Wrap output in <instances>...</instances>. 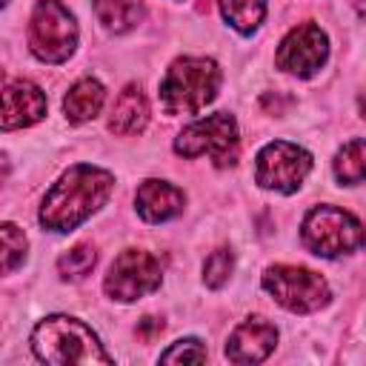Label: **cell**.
Wrapping results in <instances>:
<instances>
[{
	"instance_id": "obj_9",
	"label": "cell",
	"mask_w": 366,
	"mask_h": 366,
	"mask_svg": "<svg viewBox=\"0 0 366 366\" xmlns=\"http://www.w3.org/2000/svg\"><path fill=\"white\" fill-rule=\"evenodd\" d=\"M160 286V263L140 249H126L114 257L106 274V292L114 300H137Z\"/></svg>"
},
{
	"instance_id": "obj_12",
	"label": "cell",
	"mask_w": 366,
	"mask_h": 366,
	"mask_svg": "<svg viewBox=\"0 0 366 366\" xmlns=\"http://www.w3.org/2000/svg\"><path fill=\"white\" fill-rule=\"evenodd\" d=\"M46 114V94L29 80H11L3 89V129H23Z\"/></svg>"
},
{
	"instance_id": "obj_15",
	"label": "cell",
	"mask_w": 366,
	"mask_h": 366,
	"mask_svg": "<svg viewBox=\"0 0 366 366\" xmlns=\"http://www.w3.org/2000/svg\"><path fill=\"white\" fill-rule=\"evenodd\" d=\"M103 97H106V92H103V86L97 80L86 77V80L74 83L71 92L63 100V112H66L69 123H86V120H92L100 112Z\"/></svg>"
},
{
	"instance_id": "obj_6",
	"label": "cell",
	"mask_w": 366,
	"mask_h": 366,
	"mask_svg": "<svg viewBox=\"0 0 366 366\" xmlns=\"http://www.w3.org/2000/svg\"><path fill=\"white\" fill-rule=\"evenodd\" d=\"M174 152L183 154V157L212 154V160L217 166H232L234 157H237V126H234V117L220 112V114H209L203 120H194L192 126H186L177 134Z\"/></svg>"
},
{
	"instance_id": "obj_3",
	"label": "cell",
	"mask_w": 366,
	"mask_h": 366,
	"mask_svg": "<svg viewBox=\"0 0 366 366\" xmlns=\"http://www.w3.org/2000/svg\"><path fill=\"white\" fill-rule=\"evenodd\" d=\"M220 83L217 63L209 57H180L160 80V103L169 114H197L214 100Z\"/></svg>"
},
{
	"instance_id": "obj_1",
	"label": "cell",
	"mask_w": 366,
	"mask_h": 366,
	"mask_svg": "<svg viewBox=\"0 0 366 366\" xmlns=\"http://www.w3.org/2000/svg\"><path fill=\"white\" fill-rule=\"evenodd\" d=\"M112 174L94 166H71L43 197L40 223L51 232H71L92 212H97L112 194Z\"/></svg>"
},
{
	"instance_id": "obj_16",
	"label": "cell",
	"mask_w": 366,
	"mask_h": 366,
	"mask_svg": "<svg viewBox=\"0 0 366 366\" xmlns=\"http://www.w3.org/2000/svg\"><path fill=\"white\" fill-rule=\"evenodd\" d=\"M97 20L112 31H129L143 17V0H94Z\"/></svg>"
},
{
	"instance_id": "obj_17",
	"label": "cell",
	"mask_w": 366,
	"mask_h": 366,
	"mask_svg": "<svg viewBox=\"0 0 366 366\" xmlns=\"http://www.w3.org/2000/svg\"><path fill=\"white\" fill-rule=\"evenodd\" d=\"M335 177L340 183H349V186L366 180V140H352L337 152Z\"/></svg>"
},
{
	"instance_id": "obj_7",
	"label": "cell",
	"mask_w": 366,
	"mask_h": 366,
	"mask_svg": "<svg viewBox=\"0 0 366 366\" xmlns=\"http://www.w3.org/2000/svg\"><path fill=\"white\" fill-rule=\"evenodd\" d=\"M263 289L289 312H317L329 303V286L320 274L303 266H272L263 274Z\"/></svg>"
},
{
	"instance_id": "obj_23",
	"label": "cell",
	"mask_w": 366,
	"mask_h": 366,
	"mask_svg": "<svg viewBox=\"0 0 366 366\" xmlns=\"http://www.w3.org/2000/svg\"><path fill=\"white\" fill-rule=\"evenodd\" d=\"M163 332V320H157V317H143V323H140V329H137V335L143 337V340H152L154 335H160Z\"/></svg>"
},
{
	"instance_id": "obj_25",
	"label": "cell",
	"mask_w": 366,
	"mask_h": 366,
	"mask_svg": "<svg viewBox=\"0 0 366 366\" xmlns=\"http://www.w3.org/2000/svg\"><path fill=\"white\" fill-rule=\"evenodd\" d=\"M360 112H363V114H366V94H363V97H360Z\"/></svg>"
},
{
	"instance_id": "obj_13",
	"label": "cell",
	"mask_w": 366,
	"mask_h": 366,
	"mask_svg": "<svg viewBox=\"0 0 366 366\" xmlns=\"http://www.w3.org/2000/svg\"><path fill=\"white\" fill-rule=\"evenodd\" d=\"M137 212L149 223H163L183 212V192L166 180H143L137 189Z\"/></svg>"
},
{
	"instance_id": "obj_2",
	"label": "cell",
	"mask_w": 366,
	"mask_h": 366,
	"mask_svg": "<svg viewBox=\"0 0 366 366\" xmlns=\"http://www.w3.org/2000/svg\"><path fill=\"white\" fill-rule=\"evenodd\" d=\"M31 349L40 360L54 363V366H69V363H109L112 357L103 352L97 335L66 315L46 317L37 323L31 335Z\"/></svg>"
},
{
	"instance_id": "obj_22",
	"label": "cell",
	"mask_w": 366,
	"mask_h": 366,
	"mask_svg": "<svg viewBox=\"0 0 366 366\" xmlns=\"http://www.w3.org/2000/svg\"><path fill=\"white\" fill-rule=\"evenodd\" d=\"M163 363H203L206 360V349L200 346V340L194 337H186V340H177L172 349H166L160 355Z\"/></svg>"
},
{
	"instance_id": "obj_4",
	"label": "cell",
	"mask_w": 366,
	"mask_h": 366,
	"mask_svg": "<svg viewBox=\"0 0 366 366\" xmlns=\"http://www.w3.org/2000/svg\"><path fill=\"white\" fill-rule=\"evenodd\" d=\"M303 243L320 257H337L366 243V229L343 209L317 206L303 220Z\"/></svg>"
},
{
	"instance_id": "obj_21",
	"label": "cell",
	"mask_w": 366,
	"mask_h": 366,
	"mask_svg": "<svg viewBox=\"0 0 366 366\" xmlns=\"http://www.w3.org/2000/svg\"><path fill=\"white\" fill-rule=\"evenodd\" d=\"M26 257V234L14 223H3V272H11Z\"/></svg>"
},
{
	"instance_id": "obj_19",
	"label": "cell",
	"mask_w": 366,
	"mask_h": 366,
	"mask_svg": "<svg viewBox=\"0 0 366 366\" xmlns=\"http://www.w3.org/2000/svg\"><path fill=\"white\" fill-rule=\"evenodd\" d=\"M94 260H97V254H94L92 246H74L71 252H66V254L57 260V269H60L63 277L80 280V277H86V274L92 272Z\"/></svg>"
},
{
	"instance_id": "obj_10",
	"label": "cell",
	"mask_w": 366,
	"mask_h": 366,
	"mask_svg": "<svg viewBox=\"0 0 366 366\" xmlns=\"http://www.w3.org/2000/svg\"><path fill=\"white\" fill-rule=\"evenodd\" d=\"M326 54H329L326 34L315 23H300L283 37L277 49V66L297 77H309L323 66Z\"/></svg>"
},
{
	"instance_id": "obj_18",
	"label": "cell",
	"mask_w": 366,
	"mask_h": 366,
	"mask_svg": "<svg viewBox=\"0 0 366 366\" xmlns=\"http://www.w3.org/2000/svg\"><path fill=\"white\" fill-rule=\"evenodd\" d=\"M220 9H223V17L243 34L254 31L263 20V11H266V0H220Z\"/></svg>"
},
{
	"instance_id": "obj_20",
	"label": "cell",
	"mask_w": 366,
	"mask_h": 366,
	"mask_svg": "<svg viewBox=\"0 0 366 366\" xmlns=\"http://www.w3.org/2000/svg\"><path fill=\"white\" fill-rule=\"evenodd\" d=\"M232 266H234V254H232L229 249H214V252L206 257V266H203V280H206V286L220 289V286L229 280Z\"/></svg>"
},
{
	"instance_id": "obj_11",
	"label": "cell",
	"mask_w": 366,
	"mask_h": 366,
	"mask_svg": "<svg viewBox=\"0 0 366 366\" xmlns=\"http://www.w3.org/2000/svg\"><path fill=\"white\" fill-rule=\"evenodd\" d=\"M274 343H277V329L263 317H249L232 332L226 343V357L232 363H260L272 355Z\"/></svg>"
},
{
	"instance_id": "obj_24",
	"label": "cell",
	"mask_w": 366,
	"mask_h": 366,
	"mask_svg": "<svg viewBox=\"0 0 366 366\" xmlns=\"http://www.w3.org/2000/svg\"><path fill=\"white\" fill-rule=\"evenodd\" d=\"M355 9H357L360 14H366V0H355Z\"/></svg>"
},
{
	"instance_id": "obj_8",
	"label": "cell",
	"mask_w": 366,
	"mask_h": 366,
	"mask_svg": "<svg viewBox=\"0 0 366 366\" xmlns=\"http://www.w3.org/2000/svg\"><path fill=\"white\" fill-rule=\"evenodd\" d=\"M309 169H312V157L306 149L286 143V140H274V143L260 149L254 177L263 189H274V192L289 194L306 180Z\"/></svg>"
},
{
	"instance_id": "obj_14",
	"label": "cell",
	"mask_w": 366,
	"mask_h": 366,
	"mask_svg": "<svg viewBox=\"0 0 366 366\" xmlns=\"http://www.w3.org/2000/svg\"><path fill=\"white\" fill-rule=\"evenodd\" d=\"M146 120H149V106L140 86H126L112 106L109 129L114 134H137L146 126Z\"/></svg>"
},
{
	"instance_id": "obj_5",
	"label": "cell",
	"mask_w": 366,
	"mask_h": 366,
	"mask_svg": "<svg viewBox=\"0 0 366 366\" xmlns=\"http://www.w3.org/2000/svg\"><path fill=\"white\" fill-rule=\"evenodd\" d=\"M29 46L43 63H63L77 46V23L60 0H40L31 11Z\"/></svg>"
}]
</instances>
